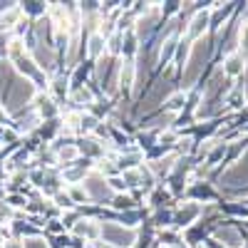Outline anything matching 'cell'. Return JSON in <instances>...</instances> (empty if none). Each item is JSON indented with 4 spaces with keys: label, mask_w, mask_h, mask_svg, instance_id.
<instances>
[{
    "label": "cell",
    "mask_w": 248,
    "mask_h": 248,
    "mask_svg": "<svg viewBox=\"0 0 248 248\" xmlns=\"http://www.w3.org/2000/svg\"><path fill=\"white\" fill-rule=\"evenodd\" d=\"M102 238H105V243H109L114 248H122V246H132L137 241V233L132 229H124L117 221H105L102 223Z\"/></svg>",
    "instance_id": "1"
},
{
    "label": "cell",
    "mask_w": 248,
    "mask_h": 248,
    "mask_svg": "<svg viewBox=\"0 0 248 248\" xmlns=\"http://www.w3.org/2000/svg\"><path fill=\"white\" fill-rule=\"evenodd\" d=\"M20 15H23V8L10 5L3 15H0V32L5 35V30H10L13 25H17V23H20Z\"/></svg>",
    "instance_id": "2"
},
{
    "label": "cell",
    "mask_w": 248,
    "mask_h": 248,
    "mask_svg": "<svg viewBox=\"0 0 248 248\" xmlns=\"http://www.w3.org/2000/svg\"><path fill=\"white\" fill-rule=\"evenodd\" d=\"M134 72H137L134 62H132V60H127V62L122 65V70H119V85H122V90H129V87H132V82H134Z\"/></svg>",
    "instance_id": "3"
},
{
    "label": "cell",
    "mask_w": 248,
    "mask_h": 248,
    "mask_svg": "<svg viewBox=\"0 0 248 248\" xmlns=\"http://www.w3.org/2000/svg\"><path fill=\"white\" fill-rule=\"evenodd\" d=\"M112 209L114 211H119V214H124V211H134L137 209V203H134V199L132 196H127V194H117L114 199H112Z\"/></svg>",
    "instance_id": "4"
},
{
    "label": "cell",
    "mask_w": 248,
    "mask_h": 248,
    "mask_svg": "<svg viewBox=\"0 0 248 248\" xmlns=\"http://www.w3.org/2000/svg\"><path fill=\"white\" fill-rule=\"evenodd\" d=\"M70 199H72V203H75V206H77V203H87V201H90L87 191H85V189H79L77 184H72V189H70Z\"/></svg>",
    "instance_id": "5"
},
{
    "label": "cell",
    "mask_w": 248,
    "mask_h": 248,
    "mask_svg": "<svg viewBox=\"0 0 248 248\" xmlns=\"http://www.w3.org/2000/svg\"><path fill=\"white\" fill-rule=\"evenodd\" d=\"M107 184L112 186L114 191H119V194H124V191L129 189V186H127V181H124V176H119V174H117V176H109V179H107Z\"/></svg>",
    "instance_id": "6"
},
{
    "label": "cell",
    "mask_w": 248,
    "mask_h": 248,
    "mask_svg": "<svg viewBox=\"0 0 248 248\" xmlns=\"http://www.w3.org/2000/svg\"><path fill=\"white\" fill-rule=\"evenodd\" d=\"M241 65H243V60L238 55H231L229 57V65H226V72H229V75H238L241 72Z\"/></svg>",
    "instance_id": "7"
},
{
    "label": "cell",
    "mask_w": 248,
    "mask_h": 248,
    "mask_svg": "<svg viewBox=\"0 0 248 248\" xmlns=\"http://www.w3.org/2000/svg\"><path fill=\"white\" fill-rule=\"evenodd\" d=\"M55 201H57V206H60V209H72V199H70V194H62V191H57L55 194Z\"/></svg>",
    "instance_id": "8"
},
{
    "label": "cell",
    "mask_w": 248,
    "mask_h": 248,
    "mask_svg": "<svg viewBox=\"0 0 248 248\" xmlns=\"http://www.w3.org/2000/svg\"><path fill=\"white\" fill-rule=\"evenodd\" d=\"M52 90H55V94H57V97H65V94H67V77H57Z\"/></svg>",
    "instance_id": "9"
},
{
    "label": "cell",
    "mask_w": 248,
    "mask_h": 248,
    "mask_svg": "<svg viewBox=\"0 0 248 248\" xmlns=\"http://www.w3.org/2000/svg\"><path fill=\"white\" fill-rule=\"evenodd\" d=\"M45 3H25L23 5V13H32V15H40V13H45Z\"/></svg>",
    "instance_id": "10"
},
{
    "label": "cell",
    "mask_w": 248,
    "mask_h": 248,
    "mask_svg": "<svg viewBox=\"0 0 248 248\" xmlns=\"http://www.w3.org/2000/svg\"><path fill=\"white\" fill-rule=\"evenodd\" d=\"M3 221H8V223H13V209H10V206L3 201V203H0V223H3Z\"/></svg>",
    "instance_id": "11"
},
{
    "label": "cell",
    "mask_w": 248,
    "mask_h": 248,
    "mask_svg": "<svg viewBox=\"0 0 248 248\" xmlns=\"http://www.w3.org/2000/svg\"><path fill=\"white\" fill-rule=\"evenodd\" d=\"M181 107H184V97H181V94L171 97V99H169V105H167V109H171V112H176V109H181Z\"/></svg>",
    "instance_id": "12"
},
{
    "label": "cell",
    "mask_w": 248,
    "mask_h": 248,
    "mask_svg": "<svg viewBox=\"0 0 248 248\" xmlns=\"http://www.w3.org/2000/svg\"><path fill=\"white\" fill-rule=\"evenodd\" d=\"M3 248H25V243H20V241H8V243H3Z\"/></svg>",
    "instance_id": "13"
},
{
    "label": "cell",
    "mask_w": 248,
    "mask_h": 248,
    "mask_svg": "<svg viewBox=\"0 0 248 248\" xmlns=\"http://www.w3.org/2000/svg\"><path fill=\"white\" fill-rule=\"evenodd\" d=\"M0 189H3V186H0Z\"/></svg>",
    "instance_id": "14"
}]
</instances>
